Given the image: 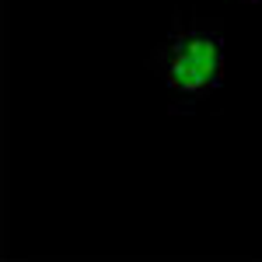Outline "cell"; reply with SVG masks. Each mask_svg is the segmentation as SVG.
<instances>
[{
  "mask_svg": "<svg viewBox=\"0 0 262 262\" xmlns=\"http://www.w3.org/2000/svg\"><path fill=\"white\" fill-rule=\"evenodd\" d=\"M154 74L182 101H200L224 84L227 49L224 35L210 25H179L154 49Z\"/></svg>",
  "mask_w": 262,
  "mask_h": 262,
  "instance_id": "6da1fadb",
  "label": "cell"
},
{
  "mask_svg": "<svg viewBox=\"0 0 262 262\" xmlns=\"http://www.w3.org/2000/svg\"><path fill=\"white\" fill-rule=\"evenodd\" d=\"M248 4H262V0H248Z\"/></svg>",
  "mask_w": 262,
  "mask_h": 262,
  "instance_id": "7a4b0ae2",
  "label": "cell"
}]
</instances>
